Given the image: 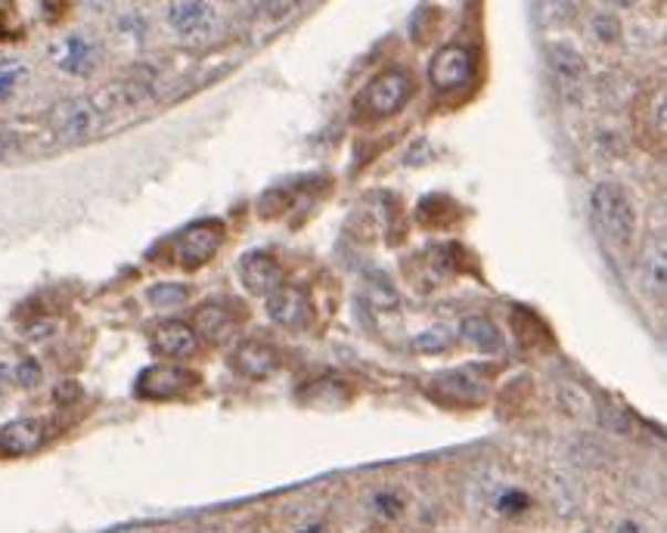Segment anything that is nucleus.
<instances>
[{"label": "nucleus", "mask_w": 667, "mask_h": 533, "mask_svg": "<svg viewBox=\"0 0 667 533\" xmlns=\"http://www.w3.org/2000/svg\"><path fill=\"white\" fill-rule=\"evenodd\" d=\"M493 505H497V512H500V515H522L524 509L531 505V500H528V493L515 490V487H503V490L497 493Z\"/></svg>", "instance_id": "412c9836"}, {"label": "nucleus", "mask_w": 667, "mask_h": 533, "mask_svg": "<svg viewBox=\"0 0 667 533\" xmlns=\"http://www.w3.org/2000/svg\"><path fill=\"white\" fill-rule=\"evenodd\" d=\"M192 332L208 345H227L239 332V316L233 314V307H227L221 301H208L192 316Z\"/></svg>", "instance_id": "9d476101"}, {"label": "nucleus", "mask_w": 667, "mask_h": 533, "mask_svg": "<svg viewBox=\"0 0 667 533\" xmlns=\"http://www.w3.org/2000/svg\"><path fill=\"white\" fill-rule=\"evenodd\" d=\"M264 299H268V304H264L268 316H271L277 326H283V330H304L311 323V316H314L311 299H308V292L299 289V285L280 283Z\"/></svg>", "instance_id": "6e6552de"}, {"label": "nucleus", "mask_w": 667, "mask_h": 533, "mask_svg": "<svg viewBox=\"0 0 667 533\" xmlns=\"http://www.w3.org/2000/svg\"><path fill=\"white\" fill-rule=\"evenodd\" d=\"M48 438V425L41 419H17L0 428V456H29Z\"/></svg>", "instance_id": "2eb2a0df"}, {"label": "nucleus", "mask_w": 667, "mask_h": 533, "mask_svg": "<svg viewBox=\"0 0 667 533\" xmlns=\"http://www.w3.org/2000/svg\"><path fill=\"white\" fill-rule=\"evenodd\" d=\"M149 345L165 360H190L196 347H199V338H196L190 323L165 320V323H159L156 330L149 332Z\"/></svg>", "instance_id": "ddd939ff"}, {"label": "nucleus", "mask_w": 667, "mask_h": 533, "mask_svg": "<svg viewBox=\"0 0 667 533\" xmlns=\"http://www.w3.org/2000/svg\"><path fill=\"white\" fill-rule=\"evenodd\" d=\"M17 376H19V385H22V388H34V385H38V378H41V373H38V366H34V363H22Z\"/></svg>", "instance_id": "bb28decb"}, {"label": "nucleus", "mask_w": 667, "mask_h": 533, "mask_svg": "<svg viewBox=\"0 0 667 533\" xmlns=\"http://www.w3.org/2000/svg\"><path fill=\"white\" fill-rule=\"evenodd\" d=\"M612 3H615V7H624V10H627V7H634L636 0H612Z\"/></svg>", "instance_id": "c756f323"}, {"label": "nucleus", "mask_w": 667, "mask_h": 533, "mask_svg": "<svg viewBox=\"0 0 667 533\" xmlns=\"http://www.w3.org/2000/svg\"><path fill=\"white\" fill-rule=\"evenodd\" d=\"M223 239H227V227H223L221 220H196V223L184 227L175 236V261L184 270H199V266H206L221 251Z\"/></svg>", "instance_id": "7ed1b4c3"}, {"label": "nucleus", "mask_w": 667, "mask_h": 533, "mask_svg": "<svg viewBox=\"0 0 667 533\" xmlns=\"http://www.w3.org/2000/svg\"><path fill=\"white\" fill-rule=\"evenodd\" d=\"M252 533H261V531H252Z\"/></svg>", "instance_id": "2f4dec72"}, {"label": "nucleus", "mask_w": 667, "mask_h": 533, "mask_svg": "<svg viewBox=\"0 0 667 533\" xmlns=\"http://www.w3.org/2000/svg\"><path fill=\"white\" fill-rule=\"evenodd\" d=\"M373 509H376V515L382 518H397L404 512V500L392 493V490H379L376 497H373Z\"/></svg>", "instance_id": "5701e85b"}, {"label": "nucleus", "mask_w": 667, "mask_h": 533, "mask_svg": "<svg viewBox=\"0 0 667 533\" xmlns=\"http://www.w3.org/2000/svg\"><path fill=\"white\" fill-rule=\"evenodd\" d=\"M103 112L96 106L94 100H65L60 103L53 115H50V125L56 130V137L65 143H79L94 137L100 125H103Z\"/></svg>", "instance_id": "423d86ee"}, {"label": "nucleus", "mask_w": 667, "mask_h": 533, "mask_svg": "<svg viewBox=\"0 0 667 533\" xmlns=\"http://www.w3.org/2000/svg\"><path fill=\"white\" fill-rule=\"evenodd\" d=\"M593 34L603 41V44H615L621 38V22L615 17H596L593 19Z\"/></svg>", "instance_id": "b1692460"}, {"label": "nucleus", "mask_w": 667, "mask_h": 533, "mask_svg": "<svg viewBox=\"0 0 667 533\" xmlns=\"http://www.w3.org/2000/svg\"><path fill=\"white\" fill-rule=\"evenodd\" d=\"M615 533H646V524H643V521H636V518H621Z\"/></svg>", "instance_id": "cd10ccee"}, {"label": "nucleus", "mask_w": 667, "mask_h": 533, "mask_svg": "<svg viewBox=\"0 0 667 533\" xmlns=\"http://www.w3.org/2000/svg\"><path fill=\"white\" fill-rule=\"evenodd\" d=\"M146 299L153 307H180L190 299V285L184 283H159L146 292Z\"/></svg>", "instance_id": "aec40b11"}, {"label": "nucleus", "mask_w": 667, "mask_h": 533, "mask_svg": "<svg viewBox=\"0 0 667 533\" xmlns=\"http://www.w3.org/2000/svg\"><path fill=\"white\" fill-rule=\"evenodd\" d=\"M590 211L596 227L615 249H630L636 239V205L615 180H600L590 189Z\"/></svg>", "instance_id": "f257e3e1"}, {"label": "nucleus", "mask_w": 667, "mask_h": 533, "mask_svg": "<svg viewBox=\"0 0 667 533\" xmlns=\"http://www.w3.org/2000/svg\"><path fill=\"white\" fill-rule=\"evenodd\" d=\"M196 385H199V376L190 369H184L177 363H156L140 373L134 391L144 400H175V397L190 394Z\"/></svg>", "instance_id": "39448f33"}, {"label": "nucleus", "mask_w": 667, "mask_h": 533, "mask_svg": "<svg viewBox=\"0 0 667 533\" xmlns=\"http://www.w3.org/2000/svg\"><path fill=\"white\" fill-rule=\"evenodd\" d=\"M550 13H553L559 22H569V19L577 13V0H550Z\"/></svg>", "instance_id": "a878e982"}, {"label": "nucleus", "mask_w": 667, "mask_h": 533, "mask_svg": "<svg viewBox=\"0 0 667 533\" xmlns=\"http://www.w3.org/2000/svg\"><path fill=\"white\" fill-rule=\"evenodd\" d=\"M84 3H87V7H91V10H106V7H110L112 0H84Z\"/></svg>", "instance_id": "c85d7f7f"}, {"label": "nucleus", "mask_w": 667, "mask_h": 533, "mask_svg": "<svg viewBox=\"0 0 667 533\" xmlns=\"http://www.w3.org/2000/svg\"><path fill=\"white\" fill-rule=\"evenodd\" d=\"M643 283H646V292H649L652 299L665 301L667 292V258L665 249H652L646 251V258H643Z\"/></svg>", "instance_id": "a211bd4d"}, {"label": "nucleus", "mask_w": 667, "mask_h": 533, "mask_svg": "<svg viewBox=\"0 0 667 533\" xmlns=\"http://www.w3.org/2000/svg\"><path fill=\"white\" fill-rule=\"evenodd\" d=\"M369 301H373V307H379V311H395L397 307L395 285L385 283V280H373V283H369Z\"/></svg>", "instance_id": "4be33fe9"}, {"label": "nucleus", "mask_w": 667, "mask_h": 533, "mask_svg": "<svg viewBox=\"0 0 667 533\" xmlns=\"http://www.w3.org/2000/svg\"><path fill=\"white\" fill-rule=\"evenodd\" d=\"M25 79V69L22 65H10V69H0V100L17 94V87Z\"/></svg>", "instance_id": "393cba45"}, {"label": "nucleus", "mask_w": 667, "mask_h": 533, "mask_svg": "<svg viewBox=\"0 0 667 533\" xmlns=\"http://www.w3.org/2000/svg\"><path fill=\"white\" fill-rule=\"evenodd\" d=\"M450 345H454V332L447 330V326H431V330L419 332L414 342H410L416 354H445Z\"/></svg>", "instance_id": "6ab92c4d"}, {"label": "nucleus", "mask_w": 667, "mask_h": 533, "mask_svg": "<svg viewBox=\"0 0 667 533\" xmlns=\"http://www.w3.org/2000/svg\"><path fill=\"white\" fill-rule=\"evenodd\" d=\"M239 280L252 295H271L283 283V266L268 251H246L239 258Z\"/></svg>", "instance_id": "9b49d317"}, {"label": "nucleus", "mask_w": 667, "mask_h": 533, "mask_svg": "<svg viewBox=\"0 0 667 533\" xmlns=\"http://www.w3.org/2000/svg\"><path fill=\"white\" fill-rule=\"evenodd\" d=\"M168 25L175 29L180 38H199V34L211 32L215 25V10L206 0H175L168 7Z\"/></svg>", "instance_id": "4468645a"}, {"label": "nucleus", "mask_w": 667, "mask_h": 533, "mask_svg": "<svg viewBox=\"0 0 667 533\" xmlns=\"http://www.w3.org/2000/svg\"><path fill=\"white\" fill-rule=\"evenodd\" d=\"M416 94V81L407 69L392 65V69H382L376 79L366 84L364 91L354 100V112L361 122H385L397 112L404 109Z\"/></svg>", "instance_id": "f03ea898"}, {"label": "nucleus", "mask_w": 667, "mask_h": 533, "mask_svg": "<svg viewBox=\"0 0 667 533\" xmlns=\"http://www.w3.org/2000/svg\"><path fill=\"white\" fill-rule=\"evenodd\" d=\"M50 56H53L56 69L65 72V75L87 79V75L96 69L100 50H96V44L87 38V34L75 32V34H65L63 41H56V44L50 48Z\"/></svg>", "instance_id": "1a4fd4ad"}, {"label": "nucleus", "mask_w": 667, "mask_h": 533, "mask_svg": "<svg viewBox=\"0 0 667 533\" xmlns=\"http://www.w3.org/2000/svg\"><path fill=\"white\" fill-rule=\"evenodd\" d=\"M546 56H550L553 75H556L562 84L577 87L581 81L587 79V63H584L581 50L574 48V44H569V41H553V44L546 48Z\"/></svg>", "instance_id": "f3484780"}, {"label": "nucleus", "mask_w": 667, "mask_h": 533, "mask_svg": "<svg viewBox=\"0 0 667 533\" xmlns=\"http://www.w3.org/2000/svg\"><path fill=\"white\" fill-rule=\"evenodd\" d=\"M299 533H323V531H320V524H308V527H302Z\"/></svg>", "instance_id": "7c9ffc66"}, {"label": "nucleus", "mask_w": 667, "mask_h": 533, "mask_svg": "<svg viewBox=\"0 0 667 533\" xmlns=\"http://www.w3.org/2000/svg\"><path fill=\"white\" fill-rule=\"evenodd\" d=\"M429 394L441 404H454V407H478L488 397V382L476 376V369H457V373H445L435 376L429 385Z\"/></svg>", "instance_id": "0eeeda50"}, {"label": "nucleus", "mask_w": 667, "mask_h": 533, "mask_svg": "<svg viewBox=\"0 0 667 533\" xmlns=\"http://www.w3.org/2000/svg\"><path fill=\"white\" fill-rule=\"evenodd\" d=\"M457 332H460V342L476 347L478 354H503V335H500L491 316L469 314Z\"/></svg>", "instance_id": "dca6fc26"}, {"label": "nucleus", "mask_w": 667, "mask_h": 533, "mask_svg": "<svg viewBox=\"0 0 667 533\" xmlns=\"http://www.w3.org/2000/svg\"><path fill=\"white\" fill-rule=\"evenodd\" d=\"M277 366H280V351L258 338L239 342L230 354V369L242 378H268L277 373Z\"/></svg>", "instance_id": "f8f14e48"}, {"label": "nucleus", "mask_w": 667, "mask_h": 533, "mask_svg": "<svg viewBox=\"0 0 667 533\" xmlns=\"http://www.w3.org/2000/svg\"><path fill=\"white\" fill-rule=\"evenodd\" d=\"M476 81V53L462 44H447L429 63V84L438 94H457Z\"/></svg>", "instance_id": "20e7f679"}]
</instances>
